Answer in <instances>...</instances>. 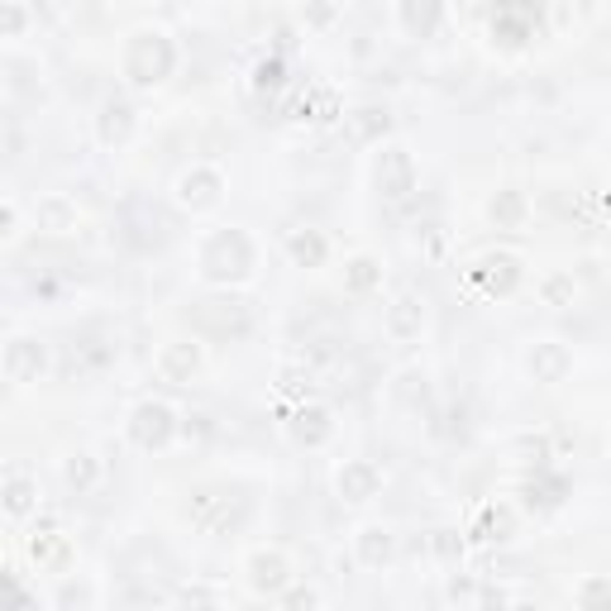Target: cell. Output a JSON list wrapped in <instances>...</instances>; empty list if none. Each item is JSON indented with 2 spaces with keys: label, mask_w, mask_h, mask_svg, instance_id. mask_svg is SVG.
Instances as JSON below:
<instances>
[{
  "label": "cell",
  "mask_w": 611,
  "mask_h": 611,
  "mask_svg": "<svg viewBox=\"0 0 611 611\" xmlns=\"http://www.w3.org/2000/svg\"><path fill=\"white\" fill-rule=\"evenodd\" d=\"M125 82L134 91H153L177 72V44L163 30H134L125 44Z\"/></svg>",
  "instance_id": "6da1fadb"
},
{
  "label": "cell",
  "mask_w": 611,
  "mask_h": 611,
  "mask_svg": "<svg viewBox=\"0 0 611 611\" xmlns=\"http://www.w3.org/2000/svg\"><path fill=\"white\" fill-rule=\"evenodd\" d=\"M258 263V249H254V239L244 230H215V234H205V244H201V272L211 282H220V287H230V282H244L254 272Z\"/></svg>",
  "instance_id": "7a4b0ae2"
},
{
  "label": "cell",
  "mask_w": 611,
  "mask_h": 611,
  "mask_svg": "<svg viewBox=\"0 0 611 611\" xmlns=\"http://www.w3.org/2000/svg\"><path fill=\"white\" fill-rule=\"evenodd\" d=\"M187 320H191V330L197 334H205V340H244V334L254 330L249 302H239V296H230V292L205 296V302H191Z\"/></svg>",
  "instance_id": "3957f363"
},
{
  "label": "cell",
  "mask_w": 611,
  "mask_h": 611,
  "mask_svg": "<svg viewBox=\"0 0 611 611\" xmlns=\"http://www.w3.org/2000/svg\"><path fill=\"white\" fill-rule=\"evenodd\" d=\"M181 435V421H177V411L167 407V401H139L134 411H129V439H134L139 449H149V454H158L167 449L173 439Z\"/></svg>",
  "instance_id": "277c9868"
},
{
  "label": "cell",
  "mask_w": 611,
  "mask_h": 611,
  "mask_svg": "<svg viewBox=\"0 0 611 611\" xmlns=\"http://www.w3.org/2000/svg\"><path fill=\"white\" fill-rule=\"evenodd\" d=\"M540 30V0H497L492 10V38L502 48H526Z\"/></svg>",
  "instance_id": "5b68a950"
},
{
  "label": "cell",
  "mask_w": 611,
  "mask_h": 611,
  "mask_svg": "<svg viewBox=\"0 0 611 611\" xmlns=\"http://www.w3.org/2000/svg\"><path fill=\"white\" fill-rule=\"evenodd\" d=\"M44 368H48V344L34 340V334H15V340H5V349H0V373H5V383L30 387L44 378Z\"/></svg>",
  "instance_id": "8992f818"
},
{
  "label": "cell",
  "mask_w": 611,
  "mask_h": 611,
  "mask_svg": "<svg viewBox=\"0 0 611 611\" xmlns=\"http://www.w3.org/2000/svg\"><path fill=\"white\" fill-rule=\"evenodd\" d=\"M521 278H526V268H521L516 254H483L473 268H468V282L487 296H512L516 287H521Z\"/></svg>",
  "instance_id": "52a82bcc"
},
{
  "label": "cell",
  "mask_w": 611,
  "mask_h": 611,
  "mask_svg": "<svg viewBox=\"0 0 611 611\" xmlns=\"http://www.w3.org/2000/svg\"><path fill=\"white\" fill-rule=\"evenodd\" d=\"M373 181H378V191L387 201H407L415 191V158H411V149L387 144L378 153V163H373Z\"/></svg>",
  "instance_id": "ba28073f"
},
{
  "label": "cell",
  "mask_w": 611,
  "mask_h": 611,
  "mask_svg": "<svg viewBox=\"0 0 611 611\" xmlns=\"http://www.w3.org/2000/svg\"><path fill=\"white\" fill-rule=\"evenodd\" d=\"M220 197H225V173H220V167L197 163L177 177V201L187 205V211H211V205H220Z\"/></svg>",
  "instance_id": "9c48e42d"
},
{
  "label": "cell",
  "mask_w": 611,
  "mask_h": 611,
  "mask_svg": "<svg viewBox=\"0 0 611 611\" xmlns=\"http://www.w3.org/2000/svg\"><path fill=\"white\" fill-rule=\"evenodd\" d=\"M330 435H334V411L330 407L310 401V407H296L292 411L287 439H292L296 449H320V445H330Z\"/></svg>",
  "instance_id": "30bf717a"
},
{
  "label": "cell",
  "mask_w": 611,
  "mask_h": 611,
  "mask_svg": "<svg viewBox=\"0 0 611 611\" xmlns=\"http://www.w3.org/2000/svg\"><path fill=\"white\" fill-rule=\"evenodd\" d=\"M334 492L344 502H373L383 492V468L373 459H344L340 473H334Z\"/></svg>",
  "instance_id": "8fae6325"
},
{
  "label": "cell",
  "mask_w": 611,
  "mask_h": 611,
  "mask_svg": "<svg viewBox=\"0 0 611 611\" xmlns=\"http://www.w3.org/2000/svg\"><path fill=\"white\" fill-rule=\"evenodd\" d=\"M153 368H158V378H163V383L187 387V383L201 373V344H191V340L163 344V349H158V359H153Z\"/></svg>",
  "instance_id": "7c38bea8"
},
{
  "label": "cell",
  "mask_w": 611,
  "mask_h": 611,
  "mask_svg": "<svg viewBox=\"0 0 611 611\" xmlns=\"http://www.w3.org/2000/svg\"><path fill=\"white\" fill-rule=\"evenodd\" d=\"M249 588L254 592H263V597H282L292 588V564H287V554H278V550H258L249 554Z\"/></svg>",
  "instance_id": "4fadbf2b"
},
{
  "label": "cell",
  "mask_w": 611,
  "mask_h": 611,
  "mask_svg": "<svg viewBox=\"0 0 611 611\" xmlns=\"http://www.w3.org/2000/svg\"><path fill=\"white\" fill-rule=\"evenodd\" d=\"M397 24L407 38H435L445 24V0H397Z\"/></svg>",
  "instance_id": "5bb4252c"
},
{
  "label": "cell",
  "mask_w": 611,
  "mask_h": 611,
  "mask_svg": "<svg viewBox=\"0 0 611 611\" xmlns=\"http://www.w3.org/2000/svg\"><path fill=\"white\" fill-rule=\"evenodd\" d=\"M526 368H530L536 383H564L568 373H574V349L559 344V340H540L536 349H530Z\"/></svg>",
  "instance_id": "9a60e30c"
},
{
  "label": "cell",
  "mask_w": 611,
  "mask_h": 611,
  "mask_svg": "<svg viewBox=\"0 0 611 611\" xmlns=\"http://www.w3.org/2000/svg\"><path fill=\"white\" fill-rule=\"evenodd\" d=\"M387 334H392L397 344H411V340H421V330H425V306H421V296L415 292H401L392 306H387Z\"/></svg>",
  "instance_id": "2e32d148"
},
{
  "label": "cell",
  "mask_w": 611,
  "mask_h": 611,
  "mask_svg": "<svg viewBox=\"0 0 611 611\" xmlns=\"http://www.w3.org/2000/svg\"><path fill=\"white\" fill-rule=\"evenodd\" d=\"M354 559L363 568H387L397 559V536L387 526H359L354 536Z\"/></svg>",
  "instance_id": "e0dca14e"
},
{
  "label": "cell",
  "mask_w": 611,
  "mask_h": 611,
  "mask_svg": "<svg viewBox=\"0 0 611 611\" xmlns=\"http://www.w3.org/2000/svg\"><path fill=\"white\" fill-rule=\"evenodd\" d=\"M129 134H134V106L129 101H106L96 115V139L101 149H120L129 144Z\"/></svg>",
  "instance_id": "ac0fdd59"
},
{
  "label": "cell",
  "mask_w": 611,
  "mask_h": 611,
  "mask_svg": "<svg viewBox=\"0 0 611 611\" xmlns=\"http://www.w3.org/2000/svg\"><path fill=\"white\" fill-rule=\"evenodd\" d=\"M0 497H5L0 506H5L10 521H24V516L38 512V483H34V478H24L20 468H10V473H5V492H0Z\"/></svg>",
  "instance_id": "d6986e66"
},
{
  "label": "cell",
  "mask_w": 611,
  "mask_h": 611,
  "mask_svg": "<svg viewBox=\"0 0 611 611\" xmlns=\"http://www.w3.org/2000/svg\"><path fill=\"white\" fill-rule=\"evenodd\" d=\"M487 215H492V225H497V230H521V225H526V215H530L526 191H516V187L497 191V197L487 201Z\"/></svg>",
  "instance_id": "ffe728a7"
},
{
  "label": "cell",
  "mask_w": 611,
  "mask_h": 611,
  "mask_svg": "<svg viewBox=\"0 0 611 611\" xmlns=\"http://www.w3.org/2000/svg\"><path fill=\"white\" fill-rule=\"evenodd\" d=\"M287 254L296 268H320L325 258H330V244H325L320 230H292L287 234Z\"/></svg>",
  "instance_id": "44dd1931"
},
{
  "label": "cell",
  "mask_w": 611,
  "mask_h": 611,
  "mask_svg": "<svg viewBox=\"0 0 611 611\" xmlns=\"http://www.w3.org/2000/svg\"><path fill=\"white\" fill-rule=\"evenodd\" d=\"M62 478H68L72 492H91V487L101 483V459H96V454H86V449L72 454V459L62 463Z\"/></svg>",
  "instance_id": "7402d4cb"
},
{
  "label": "cell",
  "mask_w": 611,
  "mask_h": 611,
  "mask_svg": "<svg viewBox=\"0 0 611 611\" xmlns=\"http://www.w3.org/2000/svg\"><path fill=\"white\" fill-rule=\"evenodd\" d=\"M38 230H54V234L77 230V205L68 197H48L44 205H38Z\"/></svg>",
  "instance_id": "603a6c76"
},
{
  "label": "cell",
  "mask_w": 611,
  "mask_h": 611,
  "mask_svg": "<svg viewBox=\"0 0 611 611\" xmlns=\"http://www.w3.org/2000/svg\"><path fill=\"white\" fill-rule=\"evenodd\" d=\"M387 129H392V115H387L383 106H363L354 115V139L359 144H378V139H387Z\"/></svg>",
  "instance_id": "cb8c5ba5"
},
{
  "label": "cell",
  "mask_w": 611,
  "mask_h": 611,
  "mask_svg": "<svg viewBox=\"0 0 611 611\" xmlns=\"http://www.w3.org/2000/svg\"><path fill=\"white\" fill-rule=\"evenodd\" d=\"M282 86H287V62H282V58H263V62H258V68H254L258 101H272Z\"/></svg>",
  "instance_id": "d4e9b609"
},
{
  "label": "cell",
  "mask_w": 611,
  "mask_h": 611,
  "mask_svg": "<svg viewBox=\"0 0 611 611\" xmlns=\"http://www.w3.org/2000/svg\"><path fill=\"white\" fill-rule=\"evenodd\" d=\"M574 602H578L583 611H611V578H607V574L583 578L578 588H574Z\"/></svg>",
  "instance_id": "484cf974"
},
{
  "label": "cell",
  "mask_w": 611,
  "mask_h": 611,
  "mask_svg": "<svg viewBox=\"0 0 611 611\" xmlns=\"http://www.w3.org/2000/svg\"><path fill=\"white\" fill-rule=\"evenodd\" d=\"M383 282V268L373 263V258H354V263L344 268V287L354 292V296H363V292H373Z\"/></svg>",
  "instance_id": "4316f807"
},
{
  "label": "cell",
  "mask_w": 611,
  "mask_h": 611,
  "mask_svg": "<svg viewBox=\"0 0 611 611\" xmlns=\"http://www.w3.org/2000/svg\"><path fill=\"white\" fill-rule=\"evenodd\" d=\"M473 536H478V540H506V536H512V512H497V506H483V516H478Z\"/></svg>",
  "instance_id": "83f0119b"
},
{
  "label": "cell",
  "mask_w": 611,
  "mask_h": 611,
  "mask_svg": "<svg viewBox=\"0 0 611 611\" xmlns=\"http://www.w3.org/2000/svg\"><path fill=\"white\" fill-rule=\"evenodd\" d=\"M540 296H544V306H574L578 287H574V278H568V272H559V278L540 282Z\"/></svg>",
  "instance_id": "f1b7e54d"
},
{
  "label": "cell",
  "mask_w": 611,
  "mask_h": 611,
  "mask_svg": "<svg viewBox=\"0 0 611 611\" xmlns=\"http://www.w3.org/2000/svg\"><path fill=\"white\" fill-rule=\"evenodd\" d=\"M30 554L38 559V564H48V559H62V554H68V540H62L54 526H48L44 536H38V530H34V540H30Z\"/></svg>",
  "instance_id": "f546056e"
},
{
  "label": "cell",
  "mask_w": 611,
  "mask_h": 611,
  "mask_svg": "<svg viewBox=\"0 0 611 611\" xmlns=\"http://www.w3.org/2000/svg\"><path fill=\"white\" fill-rule=\"evenodd\" d=\"M564 502V478H550V483H530L526 487V506H559Z\"/></svg>",
  "instance_id": "4dcf8cb0"
},
{
  "label": "cell",
  "mask_w": 611,
  "mask_h": 611,
  "mask_svg": "<svg viewBox=\"0 0 611 611\" xmlns=\"http://www.w3.org/2000/svg\"><path fill=\"white\" fill-rule=\"evenodd\" d=\"M58 607H62V611H68V607H96V592H91V588H77V583H62Z\"/></svg>",
  "instance_id": "1f68e13d"
},
{
  "label": "cell",
  "mask_w": 611,
  "mask_h": 611,
  "mask_svg": "<svg viewBox=\"0 0 611 611\" xmlns=\"http://www.w3.org/2000/svg\"><path fill=\"white\" fill-rule=\"evenodd\" d=\"M30 15H24V0H5V38H20Z\"/></svg>",
  "instance_id": "d6a6232c"
},
{
  "label": "cell",
  "mask_w": 611,
  "mask_h": 611,
  "mask_svg": "<svg viewBox=\"0 0 611 611\" xmlns=\"http://www.w3.org/2000/svg\"><path fill=\"white\" fill-rule=\"evenodd\" d=\"M431 544H435V554H439V559H454V554H463V540L454 536V530H435V540H431Z\"/></svg>",
  "instance_id": "836d02e7"
},
{
  "label": "cell",
  "mask_w": 611,
  "mask_h": 611,
  "mask_svg": "<svg viewBox=\"0 0 611 611\" xmlns=\"http://www.w3.org/2000/svg\"><path fill=\"white\" fill-rule=\"evenodd\" d=\"M278 602H282V607H320V592H316V588H287V592L278 597Z\"/></svg>",
  "instance_id": "e575fe53"
},
{
  "label": "cell",
  "mask_w": 611,
  "mask_h": 611,
  "mask_svg": "<svg viewBox=\"0 0 611 611\" xmlns=\"http://www.w3.org/2000/svg\"><path fill=\"white\" fill-rule=\"evenodd\" d=\"M15 225H20V205L5 197V205H0V234H5V239H15Z\"/></svg>",
  "instance_id": "d590c367"
},
{
  "label": "cell",
  "mask_w": 611,
  "mask_h": 611,
  "mask_svg": "<svg viewBox=\"0 0 611 611\" xmlns=\"http://www.w3.org/2000/svg\"><path fill=\"white\" fill-rule=\"evenodd\" d=\"M449 602H478L473 583H459V578H454V583H449Z\"/></svg>",
  "instance_id": "8d00e7d4"
},
{
  "label": "cell",
  "mask_w": 611,
  "mask_h": 611,
  "mask_svg": "<svg viewBox=\"0 0 611 611\" xmlns=\"http://www.w3.org/2000/svg\"><path fill=\"white\" fill-rule=\"evenodd\" d=\"M306 20L316 24V30H325V24L334 20V5H310V10H306Z\"/></svg>",
  "instance_id": "74e56055"
},
{
  "label": "cell",
  "mask_w": 611,
  "mask_h": 611,
  "mask_svg": "<svg viewBox=\"0 0 611 611\" xmlns=\"http://www.w3.org/2000/svg\"><path fill=\"white\" fill-rule=\"evenodd\" d=\"M30 5H48V0H30Z\"/></svg>",
  "instance_id": "f35d334b"
}]
</instances>
